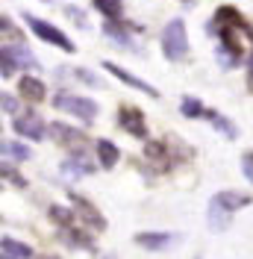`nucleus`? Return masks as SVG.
<instances>
[{
  "label": "nucleus",
  "instance_id": "29",
  "mask_svg": "<svg viewBox=\"0 0 253 259\" xmlns=\"http://www.w3.org/2000/svg\"><path fill=\"white\" fill-rule=\"evenodd\" d=\"M65 15H71V21L74 24H79V27H86L89 21H86V15L82 12H77V6H65Z\"/></svg>",
  "mask_w": 253,
  "mask_h": 259
},
{
  "label": "nucleus",
  "instance_id": "6",
  "mask_svg": "<svg viewBox=\"0 0 253 259\" xmlns=\"http://www.w3.org/2000/svg\"><path fill=\"white\" fill-rule=\"evenodd\" d=\"M50 136L59 142L62 147H68V150H74V153H82V147L89 145V139H86V133H79V130L68 127V124H50Z\"/></svg>",
  "mask_w": 253,
  "mask_h": 259
},
{
  "label": "nucleus",
  "instance_id": "18",
  "mask_svg": "<svg viewBox=\"0 0 253 259\" xmlns=\"http://www.w3.org/2000/svg\"><path fill=\"white\" fill-rule=\"evenodd\" d=\"M0 153L9 156V159H30V147L21 145V142H0Z\"/></svg>",
  "mask_w": 253,
  "mask_h": 259
},
{
  "label": "nucleus",
  "instance_id": "26",
  "mask_svg": "<svg viewBox=\"0 0 253 259\" xmlns=\"http://www.w3.org/2000/svg\"><path fill=\"white\" fill-rule=\"evenodd\" d=\"M241 174H244V180L253 186V150H247V153L241 156Z\"/></svg>",
  "mask_w": 253,
  "mask_h": 259
},
{
  "label": "nucleus",
  "instance_id": "21",
  "mask_svg": "<svg viewBox=\"0 0 253 259\" xmlns=\"http://www.w3.org/2000/svg\"><path fill=\"white\" fill-rule=\"evenodd\" d=\"M9 53H12V59H15V65H24V68H38V62L32 59V53L27 48H21V45H15V48H6Z\"/></svg>",
  "mask_w": 253,
  "mask_h": 259
},
{
  "label": "nucleus",
  "instance_id": "32",
  "mask_svg": "<svg viewBox=\"0 0 253 259\" xmlns=\"http://www.w3.org/2000/svg\"><path fill=\"white\" fill-rule=\"evenodd\" d=\"M180 3H186V6H191V3H197V0H180Z\"/></svg>",
  "mask_w": 253,
  "mask_h": 259
},
{
  "label": "nucleus",
  "instance_id": "4",
  "mask_svg": "<svg viewBox=\"0 0 253 259\" xmlns=\"http://www.w3.org/2000/svg\"><path fill=\"white\" fill-rule=\"evenodd\" d=\"M24 21H27V27H30L41 41H48V45H56L59 50H65V53H74V41L65 35L59 27H53V24H48V21H41V18H32V15H24Z\"/></svg>",
  "mask_w": 253,
  "mask_h": 259
},
{
  "label": "nucleus",
  "instance_id": "23",
  "mask_svg": "<svg viewBox=\"0 0 253 259\" xmlns=\"http://www.w3.org/2000/svg\"><path fill=\"white\" fill-rule=\"evenodd\" d=\"M15 59H12V53H9V50H0V74H3V77H12V74H15Z\"/></svg>",
  "mask_w": 253,
  "mask_h": 259
},
{
  "label": "nucleus",
  "instance_id": "11",
  "mask_svg": "<svg viewBox=\"0 0 253 259\" xmlns=\"http://www.w3.org/2000/svg\"><path fill=\"white\" fill-rule=\"evenodd\" d=\"M71 200H74L77 212L86 218V224H92L95 230H106V218H103V215H100V212H97L95 206H92V203L82 197V194H71Z\"/></svg>",
  "mask_w": 253,
  "mask_h": 259
},
{
  "label": "nucleus",
  "instance_id": "19",
  "mask_svg": "<svg viewBox=\"0 0 253 259\" xmlns=\"http://www.w3.org/2000/svg\"><path fill=\"white\" fill-rule=\"evenodd\" d=\"M180 112L186 115V118H203V112H206V106L197 100V97H183V103H180Z\"/></svg>",
  "mask_w": 253,
  "mask_h": 259
},
{
  "label": "nucleus",
  "instance_id": "22",
  "mask_svg": "<svg viewBox=\"0 0 253 259\" xmlns=\"http://www.w3.org/2000/svg\"><path fill=\"white\" fill-rule=\"evenodd\" d=\"M50 218L59 227H74V212L65 209V206H50Z\"/></svg>",
  "mask_w": 253,
  "mask_h": 259
},
{
  "label": "nucleus",
  "instance_id": "15",
  "mask_svg": "<svg viewBox=\"0 0 253 259\" xmlns=\"http://www.w3.org/2000/svg\"><path fill=\"white\" fill-rule=\"evenodd\" d=\"M0 253H3V256H9V259H30L32 256V247L6 236V239H0Z\"/></svg>",
  "mask_w": 253,
  "mask_h": 259
},
{
  "label": "nucleus",
  "instance_id": "24",
  "mask_svg": "<svg viewBox=\"0 0 253 259\" xmlns=\"http://www.w3.org/2000/svg\"><path fill=\"white\" fill-rule=\"evenodd\" d=\"M0 180H9V183H15V186H24V183H27V180L21 177L12 165H6V162H0Z\"/></svg>",
  "mask_w": 253,
  "mask_h": 259
},
{
  "label": "nucleus",
  "instance_id": "16",
  "mask_svg": "<svg viewBox=\"0 0 253 259\" xmlns=\"http://www.w3.org/2000/svg\"><path fill=\"white\" fill-rule=\"evenodd\" d=\"M118 156H121V153H118V147L112 145L109 139H100V142H97V159H100V165H103L106 171H109V168H115Z\"/></svg>",
  "mask_w": 253,
  "mask_h": 259
},
{
  "label": "nucleus",
  "instance_id": "31",
  "mask_svg": "<svg viewBox=\"0 0 253 259\" xmlns=\"http://www.w3.org/2000/svg\"><path fill=\"white\" fill-rule=\"evenodd\" d=\"M247 65H250V74H253V53L247 56Z\"/></svg>",
  "mask_w": 253,
  "mask_h": 259
},
{
  "label": "nucleus",
  "instance_id": "1",
  "mask_svg": "<svg viewBox=\"0 0 253 259\" xmlns=\"http://www.w3.org/2000/svg\"><path fill=\"white\" fill-rule=\"evenodd\" d=\"M250 200H253L250 194H241V192L212 194V200H209V206H206V224H209V230H215V233L227 230L230 221H233V212L250 206Z\"/></svg>",
  "mask_w": 253,
  "mask_h": 259
},
{
  "label": "nucleus",
  "instance_id": "3",
  "mask_svg": "<svg viewBox=\"0 0 253 259\" xmlns=\"http://www.w3.org/2000/svg\"><path fill=\"white\" fill-rule=\"evenodd\" d=\"M53 103H56V109H65V112L77 115L79 121H86V124H92V121L97 118V103L95 100H89V97L59 92V95L53 97Z\"/></svg>",
  "mask_w": 253,
  "mask_h": 259
},
{
  "label": "nucleus",
  "instance_id": "30",
  "mask_svg": "<svg viewBox=\"0 0 253 259\" xmlns=\"http://www.w3.org/2000/svg\"><path fill=\"white\" fill-rule=\"evenodd\" d=\"M247 89H250V92H253V74H250V77H247Z\"/></svg>",
  "mask_w": 253,
  "mask_h": 259
},
{
  "label": "nucleus",
  "instance_id": "13",
  "mask_svg": "<svg viewBox=\"0 0 253 259\" xmlns=\"http://www.w3.org/2000/svg\"><path fill=\"white\" fill-rule=\"evenodd\" d=\"M62 171L68 177H86V174H95V165L86 159V153H74L71 159L62 162Z\"/></svg>",
  "mask_w": 253,
  "mask_h": 259
},
{
  "label": "nucleus",
  "instance_id": "14",
  "mask_svg": "<svg viewBox=\"0 0 253 259\" xmlns=\"http://www.w3.org/2000/svg\"><path fill=\"white\" fill-rule=\"evenodd\" d=\"M203 118H206V121H209V124H215V130L221 133L224 139H236V136H238L236 124H233L230 118H224L221 112H215V109H206V112H203Z\"/></svg>",
  "mask_w": 253,
  "mask_h": 259
},
{
  "label": "nucleus",
  "instance_id": "8",
  "mask_svg": "<svg viewBox=\"0 0 253 259\" xmlns=\"http://www.w3.org/2000/svg\"><path fill=\"white\" fill-rule=\"evenodd\" d=\"M103 68L109 71L112 77H118V80L124 82V85H130V89H139L142 95H147V97H159V92L150 85V82H144L142 77H136V74H130L126 68H121V65H115V62H103Z\"/></svg>",
  "mask_w": 253,
  "mask_h": 259
},
{
  "label": "nucleus",
  "instance_id": "25",
  "mask_svg": "<svg viewBox=\"0 0 253 259\" xmlns=\"http://www.w3.org/2000/svg\"><path fill=\"white\" fill-rule=\"evenodd\" d=\"M65 239H68V242H74L77 247H92V239H89L86 233H77L74 227H68V233H65Z\"/></svg>",
  "mask_w": 253,
  "mask_h": 259
},
{
  "label": "nucleus",
  "instance_id": "7",
  "mask_svg": "<svg viewBox=\"0 0 253 259\" xmlns=\"http://www.w3.org/2000/svg\"><path fill=\"white\" fill-rule=\"evenodd\" d=\"M118 124H121L130 136H136V139H144V136H147V124H144V115H142L139 106L124 103V106L118 109Z\"/></svg>",
  "mask_w": 253,
  "mask_h": 259
},
{
  "label": "nucleus",
  "instance_id": "2",
  "mask_svg": "<svg viewBox=\"0 0 253 259\" xmlns=\"http://www.w3.org/2000/svg\"><path fill=\"white\" fill-rule=\"evenodd\" d=\"M162 53L171 62L186 59V53H189V35H186V21L183 18H171L165 24V30H162Z\"/></svg>",
  "mask_w": 253,
  "mask_h": 259
},
{
  "label": "nucleus",
  "instance_id": "20",
  "mask_svg": "<svg viewBox=\"0 0 253 259\" xmlns=\"http://www.w3.org/2000/svg\"><path fill=\"white\" fill-rule=\"evenodd\" d=\"M92 3H95L97 9L109 18V21H118V18H121V9H124V6H121V0H92Z\"/></svg>",
  "mask_w": 253,
  "mask_h": 259
},
{
  "label": "nucleus",
  "instance_id": "12",
  "mask_svg": "<svg viewBox=\"0 0 253 259\" xmlns=\"http://www.w3.org/2000/svg\"><path fill=\"white\" fill-rule=\"evenodd\" d=\"M18 95L27 103H41L45 100V82L35 80V77H21L18 80Z\"/></svg>",
  "mask_w": 253,
  "mask_h": 259
},
{
  "label": "nucleus",
  "instance_id": "9",
  "mask_svg": "<svg viewBox=\"0 0 253 259\" xmlns=\"http://www.w3.org/2000/svg\"><path fill=\"white\" fill-rule=\"evenodd\" d=\"M12 127H15V133H18V136H24V139H32V142L45 139V121H41V118H38L35 112L18 115Z\"/></svg>",
  "mask_w": 253,
  "mask_h": 259
},
{
  "label": "nucleus",
  "instance_id": "27",
  "mask_svg": "<svg viewBox=\"0 0 253 259\" xmlns=\"http://www.w3.org/2000/svg\"><path fill=\"white\" fill-rule=\"evenodd\" d=\"M0 109H3V112H12L15 115L18 112V100L12 95H6V92H0Z\"/></svg>",
  "mask_w": 253,
  "mask_h": 259
},
{
  "label": "nucleus",
  "instance_id": "28",
  "mask_svg": "<svg viewBox=\"0 0 253 259\" xmlns=\"http://www.w3.org/2000/svg\"><path fill=\"white\" fill-rule=\"evenodd\" d=\"M74 74H77L79 80L86 82V85H100V80H97V77H95V74H92V71H86V68H77Z\"/></svg>",
  "mask_w": 253,
  "mask_h": 259
},
{
  "label": "nucleus",
  "instance_id": "10",
  "mask_svg": "<svg viewBox=\"0 0 253 259\" xmlns=\"http://www.w3.org/2000/svg\"><path fill=\"white\" fill-rule=\"evenodd\" d=\"M177 242L174 233H136V244H142L144 250H165Z\"/></svg>",
  "mask_w": 253,
  "mask_h": 259
},
{
  "label": "nucleus",
  "instance_id": "5",
  "mask_svg": "<svg viewBox=\"0 0 253 259\" xmlns=\"http://www.w3.org/2000/svg\"><path fill=\"white\" fill-rule=\"evenodd\" d=\"M206 27H209V32L221 30V27H238V30L247 32V35H250V41H253V27L238 15V9H233V6H218V9H215V15H212V21H209Z\"/></svg>",
  "mask_w": 253,
  "mask_h": 259
},
{
  "label": "nucleus",
  "instance_id": "17",
  "mask_svg": "<svg viewBox=\"0 0 253 259\" xmlns=\"http://www.w3.org/2000/svg\"><path fill=\"white\" fill-rule=\"evenodd\" d=\"M144 156L150 162H156V168H168L171 162H168V147L162 145V142H147V147H144Z\"/></svg>",
  "mask_w": 253,
  "mask_h": 259
},
{
  "label": "nucleus",
  "instance_id": "33",
  "mask_svg": "<svg viewBox=\"0 0 253 259\" xmlns=\"http://www.w3.org/2000/svg\"><path fill=\"white\" fill-rule=\"evenodd\" d=\"M0 259H9V256H3V253H0Z\"/></svg>",
  "mask_w": 253,
  "mask_h": 259
}]
</instances>
